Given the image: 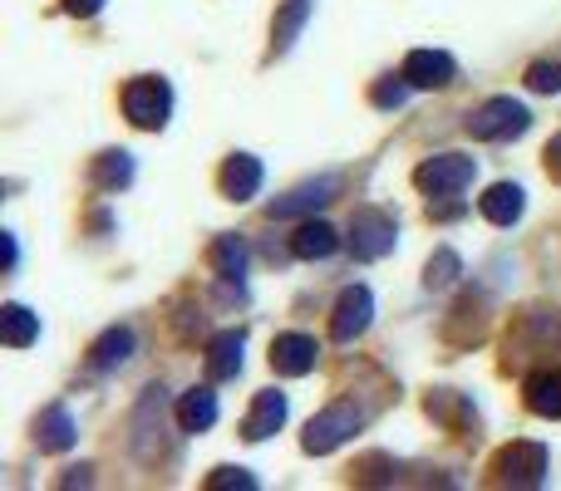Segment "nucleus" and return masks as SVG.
I'll list each match as a JSON object with an SVG mask.
<instances>
[{"label":"nucleus","instance_id":"obj_1","mask_svg":"<svg viewBox=\"0 0 561 491\" xmlns=\"http://www.w3.org/2000/svg\"><path fill=\"white\" fill-rule=\"evenodd\" d=\"M124 114H128V124H134V128H144V133H158V128L168 124V114H173V89H168V79H158V74L128 79Z\"/></svg>","mask_w":561,"mask_h":491},{"label":"nucleus","instance_id":"obj_2","mask_svg":"<svg viewBox=\"0 0 561 491\" xmlns=\"http://www.w3.org/2000/svg\"><path fill=\"white\" fill-rule=\"evenodd\" d=\"M365 428V408H355V404H330L325 413H316L306 423V437H300V447H306L310 457H325V453H335L340 443H350V437Z\"/></svg>","mask_w":561,"mask_h":491},{"label":"nucleus","instance_id":"obj_3","mask_svg":"<svg viewBox=\"0 0 561 491\" xmlns=\"http://www.w3.org/2000/svg\"><path fill=\"white\" fill-rule=\"evenodd\" d=\"M533 128V114H527L517 98H488L483 108H473L468 118V133L478 143H507V138H523Z\"/></svg>","mask_w":561,"mask_h":491},{"label":"nucleus","instance_id":"obj_4","mask_svg":"<svg viewBox=\"0 0 561 491\" xmlns=\"http://www.w3.org/2000/svg\"><path fill=\"white\" fill-rule=\"evenodd\" d=\"M473 173H478L473 157H463V153H438V157H428V163L414 167V187H419L424 197H458L463 187H473Z\"/></svg>","mask_w":561,"mask_h":491},{"label":"nucleus","instance_id":"obj_5","mask_svg":"<svg viewBox=\"0 0 561 491\" xmlns=\"http://www.w3.org/2000/svg\"><path fill=\"white\" fill-rule=\"evenodd\" d=\"M399 242V222L389 212H379V207H359L355 217H350V250H355V260H385L389 250Z\"/></svg>","mask_w":561,"mask_h":491},{"label":"nucleus","instance_id":"obj_6","mask_svg":"<svg viewBox=\"0 0 561 491\" xmlns=\"http://www.w3.org/2000/svg\"><path fill=\"white\" fill-rule=\"evenodd\" d=\"M493 482L503 487H542L547 482V447L542 443H513L493 457Z\"/></svg>","mask_w":561,"mask_h":491},{"label":"nucleus","instance_id":"obj_7","mask_svg":"<svg viewBox=\"0 0 561 491\" xmlns=\"http://www.w3.org/2000/svg\"><path fill=\"white\" fill-rule=\"evenodd\" d=\"M369 319H375V295H369L365 285H345L335 300V315H330V335H335L340 344H355L369 329Z\"/></svg>","mask_w":561,"mask_h":491},{"label":"nucleus","instance_id":"obj_8","mask_svg":"<svg viewBox=\"0 0 561 491\" xmlns=\"http://www.w3.org/2000/svg\"><path fill=\"white\" fill-rule=\"evenodd\" d=\"M316 359H320V344L310 335H276L272 339V369L276 374H286V378H306L310 369H316Z\"/></svg>","mask_w":561,"mask_h":491},{"label":"nucleus","instance_id":"obj_9","mask_svg":"<svg viewBox=\"0 0 561 491\" xmlns=\"http://www.w3.org/2000/svg\"><path fill=\"white\" fill-rule=\"evenodd\" d=\"M399 74H404L414 89H448L458 74V65H454V55H444V49H414Z\"/></svg>","mask_w":561,"mask_h":491},{"label":"nucleus","instance_id":"obj_10","mask_svg":"<svg viewBox=\"0 0 561 491\" xmlns=\"http://www.w3.org/2000/svg\"><path fill=\"white\" fill-rule=\"evenodd\" d=\"M335 192H340V177L325 173V177H316V183H300L290 197H280V202L272 207V217H306V212H320L325 202H335Z\"/></svg>","mask_w":561,"mask_h":491},{"label":"nucleus","instance_id":"obj_11","mask_svg":"<svg viewBox=\"0 0 561 491\" xmlns=\"http://www.w3.org/2000/svg\"><path fill=\"white\" fill-rule=\"evenodd\" d=\"M222 197H232V202H252L256 192H262V163H256L252 153H232L222 163Z\"/></svg>","mask_w":561,"mask_h":491},{"label":"nucleus","instance_id":"obj_12","mask_svg":"<svg viewBox=\"0 0 561 491\" xmlns=\"http://www.w3.org/2000/svg\"><path fill=\"white\" fill-rule=\"evenodd\" d=\"M280 423H286V394L262 388V394H256V404H252V413H247V423H242V437H247V443H266Z\"/></svg>","mask_w":561,"mask_h":491},{"label":"nucleus","instance_id":"obj_13","mask_svg":"<svg viewBox=\"0 0 561 491\" xmlns=\"http://www.w3.org/2000/svg\"><path fill=\"white\" fill-rule=\"evenodd\" d=\"M242 335L237 329H222V335L207 344V378L213 384H227V378H237L242 374Z\"/></svg>","mask_w":561,"mask_h":491},{"label":"nucleus","instance_id":"obj_14","mask_svg":"<svg viewBox=\"0 0 561 491\" xmlns=\"http://www.w3.org/2000/svg\"><path fill=\"white\" fill-rule=\"evenodd\" d=\"M478 207H483V217L493 226H513V222H523V212H527V192L517 183H497V187H488V197Z\"/></svg>","mask_w":561,"mask_h":491},{"label":"nucleus","instance_id":"obj_15","mask_svg":"<svg viewBox=\"0 0 561 491\" xmlns=\"http://www.w3.org/2000/svg\"><path fill=\"white\" fill-rule=\"evenodd\" d=\"M35 443H39V453H69L75 447V418H69V408L55 404L35 418Z\"/></svg>","mask_w":561,"mask_h":491},{"label":"nucleus","instance_id":"obj_16","mask_svg":"<svg viewBox=\"0 0 561 491\" xmlns=\"http://www.w3.org/2000/svg\"><path fill=\"white\" fill-rule=\"evenodd\" d=\"M523 398L537 418H561V369H537L523 384Z\"/></svg>","mask_w":561,"mask_h":491},{"label":"nucleus","instance_id":"obj_17","mask_svg":"<svg viewBox=\"0 0 561 491\" xmlns=\"http://www.w3.org/2000/svg\"><path fill=\"white\" fill-rule=\"evenodd\" d=\"M213 423H217V394L213 388H187L178 398V428L183 433H207Z\"/></svg>","mask_w":561,"mask_h":491},{"label":"nucleus","instance_id":"obj_18","mask_svg":"<svg viewBox=\"0 0 561 491\" xmlns=\"http://www.w3.org/2000/svg\"><path fill=\"white\" fill-rule=\"evenodd\" d=\"M310 10H316V0H280L276 25H272V55H286V49L296 45L306 20H310Z\"/></svg>","mask_w":561,"mask_h":491},{"label":"nucleus","instance_id":"obj_19","mask_svg":"<svg viewBox=\"0 0 561 491\" xmlns=\"http://www.w3.org/2000/svg\"><path fill=\"white\" fill-rule=\"evenodd\" d=\"M335 246H340V232L325 222H306L290 236V256H300V260H325V256H335Z\"/></svg>","mask_w":561,"mask_h":491},{"label":"nucleus","instance_id":"obj_20","mask_svg":"<svg viewBox=\"0 0 561 491\" xmlns=\"http://www.w3.org/2000/svg\"><path fill=\"white\" fill-rule=\"evenodd\" d=\"M128 354H134V329L114 325V329H104V335L94 339V349H89V364H94V369H118Z\"/></svg>","mask_w":561,"mask_h":491},{"label":"nucleus","instance_id":"obj_21","mask_svg":"<svg viewBox=\"0 0 561 491\" xmlns=\"http://www.w3.org/2000/svg\"><path fill=\"white\" fill-rule=\"evenodd\" d=\"M213 270L222 276V285H242V276H247V242L242 236H217L213 242Z\"/></svg>","mask_w":561,"mask_h":491},{"label":"nucleus","instance_id":"obj_22","mask_svg":"<svg viewBox=\"0 0 561 491\" xmlns=\"http://www.w3.org/2000/svg\"><path fill=\"white\" fill-rule=\"evenodd\" d=\"M134 183V157L124 153V148H108V153L94 157V187H104V192H118V187Z\"/></svg>","mask_w":561,"mask_h":491},{"label":"nucleus","instance_id":"obj_23","mask_svg":"<svg viewBox=\"0 0 561 491\" xmlns=\"http://www.w3.org/2000/svg\"><path fill=\"white\" fill-rule=\"evenodd\" d=\"M0 335H5L10 349H25L39 339V315H30L25 305H5L0 309Z\"/></svg>","mask_w":561,"mask_h":491},{"label":"nucleus","instance_id":"obj_24","mask_svg":"<svg viewBox=\"0 0 561 491\" xmlns=\"http://www.w3.org/2000/svg\"><path fill=\"white\" fill-rule=\"evenodd\" d=\"M458 276H463V260H458V250L438 246L434 256H428V266H424V285L428 290H448Z\"/></svg>","mask_w":561,"mask_h":491},{"label":"nucleus","instance_id":"obj_25","mask_svg":"<svg viewBox=\"0 0 561 491\" xmlns=\"http://www.w3.org/2000/svg\"><path fill=\"white\" fill-rule=\"evenodd\" d=\"M207 491H256V477L242 472V467H217L207 477Z\"/></svg>","mask_w":561,"mask_h":491},{"label":"nucleus","instance_id":"obj_26","mask_svg":"<svg viewBox=\"0 0 561 491\" xmlns=\"http://www.w3.org/2000/svg\"><path fill=\"white\" fill-rule=\"evenodd\" d=\"M527 89H533V94H561V65H533L527 69Z\"/></svg>","mask_w":561,"mask_h":491},{"label":"nucleus","instance_id":"obj_27","mask_svg":"<svg viewBox=\"0 0 561 491\" xmlns=\"http://www.w3.org/2000/svg\"><path fill=\"white\" fill-rule=\"evenodd\" d=\"M409 89H414V84L399 74V79H385V84H375V94H369V98H375V108H399L409 98Z\"/></svg>","mask_w":561,"mask_h":491},{"label":"nucleus","instance_id":"obj_28","mask_svg":"<svg viewBox=\"0 0 561 491\" xmlns=\"http://www.w3.org/2000/svg\"><path fill=\"white\" fill-rule=\"evenodd\" d=\"M59 5H65V15L89 20V15H99V10H104V0H59Z\"/></svg>","mask_w":561,"mask_h":491},{"label":"nucleus","instance_id":"obj_29","mask_svg":"<svg viewBox=\"0 0 561 491\" xmlns=\"http://www.w3.org/2000/svg\"><path fill=\"white\" fill-rule=\"evenodd\" d=\"M547 173H552L557 183H561V133L552 138V143H547Z\"/></svg>","mask_w":561,"mask_h":491},{"label":"nucleus","instance_id":"obj_30","mask_svg":"<svg viewBox=\"0 0 561 491\" xmlns=\"http://www.w3.org/2000/svg\"><path fill=\"white\" fill-rule=\"evenodd\" d=\"M458 212H463V207H458V202H448V207H434V202H428V217H438V222H454Z\"/></svg>","mask_w":561,"mask_h":491},{"label":"nucleus","instance_id":"obj_31","mask_svg":"<svg viewBox=\"0 0 561 491\" xmlns=\"http://www.w3.org/2000/svg\"><path fill=\"white\" fill-rule=\"evenodd\" d=\"M0 250H5V270H15V256H20V250H15V236H0Z\"/></svg>","mask_w":561,"mask_h":491}]
</instances>
